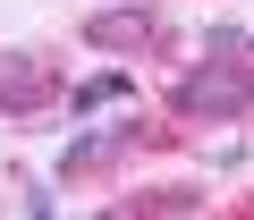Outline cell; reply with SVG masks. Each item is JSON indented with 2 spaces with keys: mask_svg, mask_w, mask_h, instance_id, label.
<instances>
[{
  "mask_svg": "<svg viewBox=\"0 0 254 220\" xmlns=\"http://www.w3.org/2000/svg\"><path fill=\"white\" fill-rule=\"evenodd\" d=\"M187 119H237V110L254 102V59H220V68H195V76H178V93H170Z\"/></svg>",
  "mask_w": 254,
  "mask_h": 220,
  "instance_id": "1",
  "label": "cell"
},
{
  "mask_svg": "<svg viewBox=\"0 0 254 220\" xmlns=\"http://www.w3.org/2000/svg\"><path fill=\"white\" fill-rule=\"evenodd\" d=\"M85 43L93 51H144L153 43V9H93L85 17Z\"/></svg>",
  "mask_w": 254,
  "mask_h": 220,
  "instance_id": "2",
  "label": "cell"
},
{
  "mask_svg": "<svg viewBox=\"0 0 254 220\" xmlns=\"http://www.w3.org/2000/svg\"><path fill=\"white\" fill-rule=\"evenodd\" d=\"M34 93H43L34 51H9V59H0V110H34Z\"/></svg>",
  "mask_w": 254,
  "mask_h": 220,
  "instance_id": "3",
  "label": "cell"
},
{
  "mask_svg": "<svg viewBox=\"0 0 254 220\" xmlns=\"http://www.w3.org/2000/svg\"><path fill=\"white\" fill-rule=\"evenodd\" d=\"M110 102H127V76H119V68H102V76H85V85L68 93L76 119H93V110H110Z\"/></svg>",
  "mask_w": 254,
  "mask_h": 220,
  "instance_id": "4",
  "label": "cell"
},
{
  "mask_svg": "<svg viewBox=\"0 0 254 220\" xmlns=\"http://www.w3.org/2000/svg\"><path fill=\"white\" fill-rule=\"evenodd\" d=\"M136 212H195V195H178V186H161V195H144Z\"/></svg>",
  "mask_w": 254,
  "mask_h": 220,
  "instance_id": "5",
  "label": "cell"
}]
</instances>
